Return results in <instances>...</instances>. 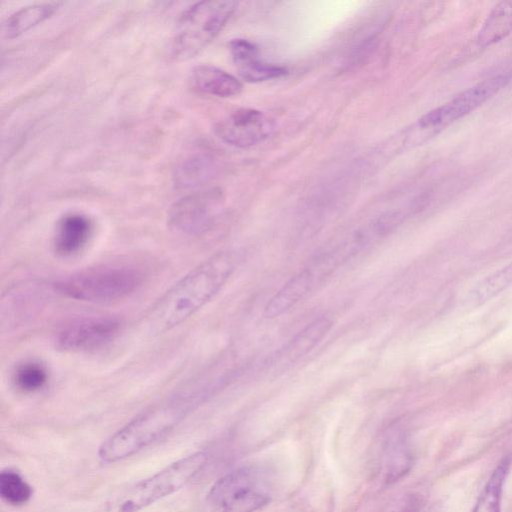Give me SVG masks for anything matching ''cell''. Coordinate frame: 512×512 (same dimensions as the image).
<instances>
[{"label": "cell", "instance_id": "obj_1", "mask_svg": "<svg viewBox=\"0 0 512 512\" xmlns=\"http://www.w3.org/2000/svg\"><path fill=\"white\" fill-rule=\"evenodd\" d=\"M241 255L236 250L218 252L193 268L163 294L147 314L152 332H167L211 301L235 272Z\"/></svg>", "mask_w": 512, "mask_h": 512}, {"label": "cell", "instance_id": "obj_2", "mask_svg": "<svg viewBox=\"0 0 512 512\" xmlns=\"http://www.w3.org/2000/svg\"><path fill=\"white\" fill-rule=\"evenodd\" d=\"M218 387L213 384L183 391L140 413L100 445L99 459L114 463L149 446L170 432Z\"/></svg>", "mask_w": 512, "mask_h": 512}, {"label": "cell", "instance_id": "obj_3", "mask_svg": "<svg viewBox=\"0 0 512 512\" xmlns=\"http://www.w3.org/2000/svg\"><path fill=\"white\" fill-rule=\"evenodd\" d=\"M207 455L196 452L168 465L109 498L97 512H138L186 485L204 466Z\"/></svg>", "mask_w": 512, "mask_h": 512}, {"label": "cell", "instance_id": "obj_4", "mask_svg": "<svg viewBox=\"0 0 512 512\" xmlns=\"http://www.w3.org/2000/svg\"><path fill=\"white\" fill-rule=\"evenodd\" d=\"M237 8L234 1H200L180 15L170 42L174 60H188L220 33Z\"/></svg>", "mask_w": 512, "mask_h": 512}, {"label": "cell", "instance_id": "obj_5", "mask_svg": "<svg viewBox=\"0 0 512 512\" xmlns=\"http://www.w3.org/2000/svg\"><path fill=\"white\" fill-rule=\"evenodd\" d=\"M142 274L126 266L89 269L52 284L53 290L77 301L105 303L122 299L137 290Z\"/></svg>", "mask_w": 512, "mask_h": 512}, {"label": "cell", "instance_id": "obj_6", "mask_svg": "<svg viewBox=\"0 0 512 512\" xmlns=\"http://www.w3.org/2000/svg\"><path fill=\"white\" fill-rule=\"evenodd\" d=\"M267 480L252 467H241L222 476L206 497L207 512H255L269 503Z\"/></svg>", "mask_w": 512, "mask_h": 512}, {"label": "cell", "instance_id": "obj_7", "mask_svg": "<svg viewBox=\"0 0 512 512\" xmlns=\"http://www.w3.org/2000/svg\"><path fill=\"white\" fill-rule=\"evenodd\" d=\"M510 79L511 76L508 74H499L468 88L447 103L423 115L417 122V128L434 131L459 120L506 87Z\"/></svg>", "mask_w": 512, "mask_h": 512}, {"label": "cell", "instance_id": "obj_8", "mask_svg": "<svg viewBox=\"0 0 512 512\" xmlns=\"http://www.w3.org/2000/svg\"><path fill=\"white\" fill-rule=\"evenodd\" d=\"M222 195L217 189H207L187 194L169 209L168 224L185 235L207 231L220 211Z\"/></svg>", "mask_w": 512, "mask_h": 512}, {"label": "cell", "instance_id": "obj_9", "mask_svg": "<svg viewBox=\"0 0 512 512\" xmlns=\"http://www.w3.org/2000/svg\"><path fill=\"white\" fill-rule=\"evenodd\" d=\"M120 328V320L114 317L76 318L59 328L56 343L66 351H88L109 343L117 336Z\"/></svg>", "mask_w": 512, "mask_h": 512}, {"label": "cell", "instance_id": "obj_10", "mask_svg": "<svg viewBox=\"0 0 512 512\" xmlns=\"http://www.w3.org/2000/svg\"><path fill=\"white\" fill-rule=\"evenodd\" d=\"M274 128L273 119L263 112L243 108L220 120L215 126V133L226 144L248 148L265 141Z\"/></svg>", "mask_w": 512, "mask_h": 512}, {"label": "cell", "instance_id": "obj_11", "mask_svg": "<svg viewBox=\"0 0 512 512\" xmlns=\"http://www.w3.org/2000/svg\"><path fill=\"white\" fill-rule=\"evenodd\" d=\"M331 319L320 316L299 330L268 360L266 366L273 372H283L309 354L329 333Z\"/></svg>", "mask_w": 512, "mask_h": 512}, {"label": "cell", "instance_id": "obj_12", "mask_svg": "<svg viewBox=\"0 0 512 512\" xmlns=\"http://www.w3.org/2000/svg\"><path fill=\"white\" fill-rule=\"evenodd\" d=\"M47 287L42 283L17 284L2 295L1 323L10 327L34 315L46 299Z\"/></svg>", "mask_w": 512, "mask_h": 512}, {"label": "cell", "instance_id": "obj_13", "mask_svg": "<svg viewBox=\"0 0 512 512\" xmlns=\"http://www.w3.org/2000/svg\"><path fill=\"white\" fill-rule=\"evenodd\" d=\"M229 51L238 74L245 81L263 82L280 78L288 72L283 66L263 61L255 44L246 39L238 38L230 41Z\"/></svg>", "mask_w": 512, "mask_h": 512}, {"label": "cell", "instance_id": "obj_14", "mask_svg": "<svg viewBox=\"0 0 512 512\" xmlns=\"http://www.w3.org/2000/svg\"><path fill=\"white\" fill-rule=\"evenodd\" d=\"M93 233V222L85 214L72 212L60 218L53 237V249L61 257L81 252Z\"/></svg>", "mask_w": 512, "mask_h": 512}, {"label": "cell", "instance_id": "obj_15", "mask_svg": "<svg viewBox=\"0 0 512 512\" xmlns=\"http://www.w3.org/2000/svg\"><path fill=\"white\" fill-rule=\"evenodd\" d=\"M317 286L310 272L303 270L292 276L269 299L263 310V316L273 319L281 316L305 299Z\"/></svg>", "mask_w": 512, "mask_h": 512}, {"label": "cell", "instance_id": "obj_16", "mask_svg": "<svg viewBox=\"0 0 512 512\" xmlns=\"http://www.w3.org/2000/svg\"><path fill=\"white\" fill-rule=\"evenodd\" d=\"M189 81L195 90L222 98L236 96L242 91V84L236 77L209 64L195 66Z\"/></svg>", "mask_w": 512, "mask_h": 512}, {"label": "cell", "instance_id": "obj_17", "mask_svg": "<svg viewBox=\"0 0 512 512\" xmlns=\"http://www.w3.org/2000/svg\"><path fill=\"white\" fill-rule=\"evenodd\" d=\"M61 3H38L20 8L9 15L2 25V32L8 39H13L34 26L51 17L60 7Z\"/></svg>", "mask_w": 512, "mask_h": 512}, {"label": "cell", "instance_id": "obj_18", "mask_svg": "<svg viewBox=\"0 0 512 512\" xmlns=\"http://www.w3.org/2000/svg\"><path fill=\"white\" fill-rule=\"evenodd\" d=\"M413 463L411 451L401 434L388 438L383 455L384 481L391 484L408 473Z\"/></svg>", "mask_w": 512, "mask_h": 512}, {"label": "cell", "instance_id": "obj_19", "mask_svg": "<svg viewBox=\"0 0 512 512\" xmlns=\"http://www.w3.org/2000/svg\"><path fill=\"white\" fill-rule=\"evenodd\" d=\"M512 466V454L498 463L480 493L472 512H501L502 494Z\"/></svg>", "mask_w": 512, "mask_h": 512}, {"label": "cell", "instance_id": "obj_20", "mask_svg": "<svg viewBox=\"0 0 512 512\" xmlns=\"http://www.w3.org/2000/svg\"><path fill=\"white\" fill-rule=\"evenodd\" d=\"M215 164L207 155H191L175 169L174 183L179 189L195 188L203 185L213 176Z\"/></svg>", "mask_w": 512, "mask_h": 512}, {"label": "cell", "instance_id": "obj_21", "mask_svg": "<svg viewBox=\"0 0 512 512\" xmlns=\"http://www.w3.org/2000/svg\"><path fill=\"white\" fill-rule=\"evenodd\" d=\"M512 33V1L498 3L487 16L477 36L481 47L490 46Z\"/></svg>", "mask_w": 512, "mask_h": 512}, {"label": "cell", "instance_id": "obj_22", "mask_svg": "<svg viewBox=\"0 0 512 512\" xmlns=\"http://www.w3.org/2000/svg\"><path fill=\"white\" fill-rule=\"evenodd\" d=\"M512 284V262L477 283L468 293L466 302L478 306L495 297Z\"/></svg>", "mask_w": 512, "mask_h": 512}, {"label": "cell", "instance_id": "obj_23", "mask_svg": "<svg viewBox=\"0 0 512 512\" xmlns=\"http://www.w3.org/2000/svg\"><path fill=\"white\" fill-rule=\"evenodd\" d=\"M48 370L34 360L24 361L13 371L12 381L17 389L25 393L37 392L48 382Z\"/></svg>", "mask_w": 512, "mask_h": 512}, {"label": "cell", "instance_id": "obj_24", "mask_svg": "<svg viewBox=\"0 0 512 512\" xmlns=\"http://www.w3.org/2000/svg\"><path fill=\"white\" fill-rule=\"evenodd\" d=\"M0 495L8 504L19 506L30 500L32 487L18 472L6 469L0 474Z\"/></svg>", "mask_w": 512, "mask_h": 512}]
</instances>
